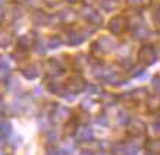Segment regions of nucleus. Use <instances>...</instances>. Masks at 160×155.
I'll return each instance as SVG.
<instances>
[{
  "instance_id": "6",
  "label": "nucleus",
  "mask_w": 160,
  "mask_h": 155,
  "mask_svg": "<svg viewBox=\"0 0 160 155\" xmlns=\"http://www.w3.org/2000/svg\"><path fill=\"white\" fill-rule=\"evenodd\" d=\"M147 127L144 124V121L141 120H132L129 121V124H128V135L132 136V138H140L146 133Z\"/></svg>"
},
{
  "instance_id": "26",
  "label": "nucleus",
  "mask_w": 160,
  "mask_h": 155,
  "mask_svg": "<svg viewBox=\"0 0 160 155\" xmlns=\"http://www.w3.org/2000/svg\"><path fill=\"white\" fill-rule=\"evenodd\" d=\"M47 45H49V49H58V47L62 45V38H59V37H52V38L49 40Z\"/></svg>"
},
{
  "instance_id": "15",
  "label": "nucleus",
  "mask_w": 160,
  "mask_h": 155,
  "mask_svg": "<svg viewBox=\"0 0 160 155\" xmlns=\"http://www.w3.org/2000/svg\"><path fill=\"white\" fill-rule=\"evenodd\" d=\"M147 97L148 95H147V91L144 88H138L135 91L126 92L125 95H123L125 100H132V101H142V100H147Z\"/></svg>"
},
{
  "instance_id": "1",
  "label": "nucleus",
  "mask_w": 160,
  "mask_h": 155,
  "mask_svg": "<svg viewBox=\"0 0 160 155\" xmlns=\"http://www.w3.org/2000/svg\"><path fill=\"white\" fill-rule=\"evenodd\" d=\"M116 47V41L107 35H102L97 41L91 44V51L94 54H103V53H110Z\"/></svg>"
},
{
  "instance_id": "28",
  "label": "nucleus",
  "mask_w": 160,
  "mask_h": 155,
  "mask_svg": "<svg viewBox=\"0 0 160 155\" xmlns=\"http://www.w3.org/2000/svg\"><path fill=\"white\" fill-rule=\"evenodd\" d=\"M112 154H113V155H125V146H123V145H116V146H113V149H112Z\"/></svg>"
},
{
  "instance_id": "18",
  "label": "nucleus",
  "mask_w": 160,
  "mask_h": 155,
  "mask_svg": "<svg viewBox=\"0 0 160 155\" xmlns=\"http://www.w3.org/2000/svg\"><path fill=\"white\" fill-rule=\"evenodd\" d=\"M148 34H150V31H148V28H147L146 25H141L138 28H134V31H132V37L135 40H138V41L146 40L148 37Z\"/></svg>"
},
{
  "instance_id": "42",
  "label": "nucleus",
  "mask_w": 160,
  "mask_h": 155,
  "mask_svg": "<svg viewBox=\"0 0 160 155\" xmlns=\"http://www.w3.org/2000/svg\"><path fill=\"white\" fill-rule=\"evenodd\" d=\"M71 3H78V2H81V0H69Z\"/></svg>"
},
{
  "instance_id": "32",
  "label": "nucleus",
  "mask_w": 160,
  "mask_h": 155,
  "mask_svg": "<svg viewBox=\"0 0 160 155\" xmlns=\"http://www.w3.org/2000/svg\"><path fill=\"white\" fill-rule=\"evenodd\" d=\"M10 123H3V124H2V129H0V132H2V133H3V135H9L10 133Z\"/></svg>"
},
{
  "instance_id": "43",
  "label": "nucleus",
  "mask_w": 160,
  "mask_h": 155,
  "mask_svg": "<svg viewBox=\"0 0 160 155\" xmlns=\"http://www.w3.org/2000/svg\"><path fill=\"white\" fill-rule=\"evenodd\" d=\"M3 3H5V0H0V6L3 5Z\"/></svg>"
},
{
  "instance_id": "27",
  "label": "nucleus",
  "mask_w": 160,
  "mask_h": 155,
  "mask_svg": "<svg viewBox=\"0 0 160 155\" xmlns=\"http://www.w3.org/2000/svg\"><path fill=\"white\" fill-rule=\"evenodd\" d=\"M103 102L107 104V106H113V104L116 102V97H113V95H110V94H109V95L104 94V95H103Z\"/></svg>"
},
{
  "instance_id": "5",
  "label": "nucleus",
  "mask_w": 160,
  "mask_h": 155,
  "mask_svg": "<svg viewBox=\"0 0 160 155\" xmlns=\"http://www.w3.org/2000/svg\"><path fill=\"white\" fill-rule=\"evenodd\" d=\"M87 88V83L84 81L82 76H79V75H73L68 79V82H66V89H68L71 94H77V92H81L84 91Z\"/></svg>"
},
{
  "instance_id": "2",
  "label": "nucleus",
  "mask_w": 160,
  "mask_h": 155,
  "mask_svg": "<svg viewBox=\"0 0 160 155\" xmlns=\"http://www.w3.org/2000/svg\"><path fill=\"white\" fill-rule=\"evenodd\" d=\"M81 16L85 21H88L90 24L96 25V26H102L103 24V16L98 13L96 9H92L91 6H85L81 9Z\"/></svg>"
},
{
  "instance_id": "17",
  "label": "nucleus",
  "mask_w": 160,
  "mask_h": 155,
  "mask_svg": "<svg viewBox=\"0 0 160 155\" xmlns=\"http://www.w3.org/2000/svg\"><path fill=\"white\" fill-rule=\"evenodd\" d=\"M146 149L151 155H160V139H150V141H147Z\"/></svg>"
},
{
  "instance_id": "31",
  "label": "nucleus",
  "mask_w": 160,
  "mask_h": 155,
  "mask_svg": "<svg viewBox=\"0 0 160 155\" xmlns=\"http://www.w3.org/2000/svg\"><path fill=\"white\" fill-rule=\"evenodd\" d=\"M144 72V68L142 66H135V68L131 69V76H138L141 73Z\"/></svg>"
},
{
  "instance_id": "38",
  "label": "nucleus",
  "mask_w": 160,
  "mask_h": 155,
  "mask_svg": "<svg viewBox=\"0 0 160 155\" xmlns=\"http://www.w3.org/2000/svg\"><path fill=\"white\" fill-rule=\"evenodd\" d=\"M85 89H87L88 92H94V91H97V87H94V85H88Z\"/></svg>"
},
{
  "instance_id": "16",
  "label": "nucleus",
  "mask_w": 160,
  "mask_h": 155,
  "mask_svg": "<svg viewBox=\"0 0 160 155\" xmlns=\"http://www.w3.org/2000/svg\"><path fill=\"white\" fill-rule=\"evenodd\" d=\"M22 75L27 79H35L40 75V66L38 64H29L22 70Z\"/></svg>"
},
{
  "instance_id": "8",
  "label": "nucleus",
  "mask_w": 160,
  "mask_h": 155,
  "mask_svg": "<svg viewBox=\"0 0 160 155\" xmlns=\"http://www.w3.org/2000/svg\"><path fill=\"white\" fill-rule=\"evenodd\" d=\"M22 13H24V9L19 5H9L3 10V18L8 21H15L19 16H22Z\"/></svg>"
},
{
  "instance_id": "29",
  "label": "nucleus",
  "mask_w": 160,
  "mask_h": 155,
  "mask_svg": "<svg viewBox=\"0 0 160 155\" xmlns=\"http://www.w3.org/2000/svg\"><path fill=\"white\" fill-rule=\"evenodd\" d=\"M126 3L132 7H141L144 5V0H126Z\"/></svg>"
},
{
  "instance_id": "7",
  "label": "nucleus",
  "mask_w": 160,
  "mask_h": 155,
  "mask_svg": "<svg viewBox=\"0 0 160 155\" xmlns=\"http://www.w3.org/2000/svg\"><path fill=\"white\" fill-rule=\"evenodd\" d=\"M37 41H38V37H37V34H35L34 31H29L28 34L21 35L19 38H18V45L27 50V49H29V47L35 45V44H37Z\"/></svg>"
},
{
  "instance_id": "39",
  "label": "nucleus",
  "mask_w": 160,
  "mask_h": 155,
  "mask_svg": "<svg viewBox=\"0 0 160 155\" xmlns=\"http://www.w3.org/2000/svg\"><path fill=\"white\" fill-rule=\"evenodd\" d=\"M153 130H154L156 133H160V124L159 123H154V124H153Z\"/></svg>"
},
{
  "instance_id": "30",
  "label": "nucleus",
  "mask_w": 160,
  "mask_h": 155,
  "mask_svg": "<svg viewBox=\"0 0 160 155\" xmlns=\"http://www.w3.org/2000/svg\"><path fill=\"white\" fill-rule=\"evenodd\" d=\"M35 47V51H37V53L38 54H43V53H46V47H44V44L41 43V41H37V44H35L34 45Z\"/></svg>"
},
{
  "instance_id": "12",
  "label": "nucleus",
  "mask_w": 160,
  "mask_h": 155,
  "mask_svg": "<svg viewBox=\"0 0 160 155\" xmlns=\"http://www.w3.org/2000/svg\"><path fill=\"white\" fill-rule=\"evenodd\" d=\"M69 116H71L69 108H66V107H54L53 113H52V120L54 123H59V121L68 120Z\"/></svg>"
},
{
  "instance_id": "21",
  "label": "nucleus",
  "mask_w": 160,
  "mask_h": 155,
  "mask_svg": "<svg viewBox=\"0 0 160 155\" xmlns=\"http://www.w3.org/2000/svg\"><path fill=\"white\" fill-rule=\"evenodd\" d=\"M100 6H102V9L104 10V12H112V10L118 9L119 2H118V0H102Z\"/></svg>"
},
{
  "instance_id": "14",
  "label": "nucleus",
  "mask_w": 160,
  "mask_h": 155,
  "mask_svg": "<svg viewBox=\"0 0 160 155\" xmlns=\"http://www.w3.org/2000/svg\"><path fill=\"white\" fill-rule=\"evenodd\" d=\"M146 104H147V110L150 113L159 111L160 110V94H151V95H148L146 100Z\"/></svg>"
},
{
  "instance_id": "41",
  "label": "nucleus",
  "mask_w": 160,
  "mask_h": 155,
  "mask_svg": "<svg viewBox=\"0 0 160 155\" xmlns=\"http://www.w3.org/2000/svg\"><path fill=\"white\" fill-rule=\"evenodd\" d=\"M25 2H27L29 6H32V5H35V2H37V0H25Z\"/></svg>"
},
{
  "instance_id": "13",
  "label": "nucleus",
  "mask_w": 160,
  "mask_h": 155,
  "mask_svg": "<svg viewBox=\"0 0 160 155\" xmlns=\"http://www.w3.org/2000/svg\"><path fill=\"white\" fill-rule=\"evenodd\" d=\"M59 21L65 25H72L75 21H77V12L72 9H63L60 13H59Z\"/></svg>"
},
{
  "instance_id": "10",
  "label": "nucleus",
  "mask_w": 160,
  "mask_h": 155,
  "mask_svg": "<svg viewBox=\"0 0 160 155\" xmlns=\"http://www.w3.org/2000/svg\"><path fill=\"white\" fill-rule=\"evenodd\" d=\"M85 38H87V32H84V31H69L66 35V43L69 45H78Z\"/></svg>"
},
{
  "instance_id": "3",
  "label": "nucleus",
  "mask_w": 160,
  "mask_h": 155,
  "mask_svg": "<svg viewBox=\"0 0 160 155\" xmlns=\"http://www.w3.org/2000/svg\"><path fill=\"white\" fill-rule=\"evenodd\" d=\"M128 19L123 18V16H113L110 21H109V31L112 34L119 35L122 34L126 28H128Z\"/></svg>"
},
{
  "instance_id": "34",
  "label": "nucleus",
  "mask_w": 160,
  "mask_h": 155,
  "mask_svg": "<svg viewBox=\"0 0 160 155\" xmlns=\"http://www.w3.org/2000/svg\"><path fill=\"white\" fill-rule=\"evenodd\" d=\"M153 19H154V22L160 24V6H157V7L154 9V13H153Z\"/></svg>"
},
{
  "instance_id": "35",
  "label": "nucleus",
  "mask_w": 160,
  "mask_h": 155,
  "mask_svg": "<svg viewBox=\"0 0 160 155\" xmlns=\"http://www.w3.org/2000/svg\"><path fill=\"white\" fill-rule=\"evenodd\" d=\"M151 85H153V88L159 89V88H160V76H154V78H153V82H151Z\"/></svg>"
},
{
  "instance_id": "40",
  "label": "nucleus",
  "mask_w": 160,
  "mask_h": 155,
  "mask_svg": "<svg viewBox=\"0 0 160 155\" xmlns=\"http://www.w3.org/2000/svg\"><path fill=\"white\" fill-rule=\"evenodd\" d=\"M97 123L98 124H106V119H104V116H100V119H97Z\"/></svg>"
},
{
  "instance_id": "11",
  "label": "nucleus",
  "mask_w": 160,
  "mask_h": 155,
  "mask_svg": "<svg viewBox=\"0 0 160 155\" xmlns=\"http://www.w3.org/2000/svg\"><path fill=\"white\" fill-rule=\"evenodd\" d=\"M44 69L47 70V73H49L50 76H58V75H60V73L63 72L62 64L59 63L56 59H50V60H47V62L44 63Z\"/></svg>"
},
{
  "instance_id": "19",
  "label": "nucleus",
  "mask_w": 160,
  "mask_h": 155,
  "mask_svg": "<svg viewBox=\"0 0 160 155\" xmlns=\"http://www.w3.org/2000/svg\"><path fill=\"white\" fill-rule=\"evenodd\" d=\"M85 64H87V57H85V54L79 53L77 54L72 60V66L73 69H77V70H81L82 68H85Z\"/></svg>"
},
{
  "instance_id": "22",
  "label": "nucleus",
  "mask_w": 160,
  "mask_h": 155,
  "mask_svg": "<svg viewBox=\"0 0 160 155\" xmlns=\"http://www.w3.org/2000/svg\"><path fill=\"white\" fill-rule=\"evenodd\" d=\"M78 139L81 142H90L92 139V130L90 127H82L78 133Z\"/></svg>"
},
{
  "instance_id": "44",
  "label": "nucleus",
  "mask_w": 160,
  "mask_h": 155,
  "mask_svg": "<svg viewBox=\"0 0 160 155\" xmlns=\"http://www.w3.org/2000/svg\"><path fill=\"white\" fill-rule=\"evenodd\" d=\"M0 19H2V18H0Z\"/></svg>"
},
{
  "instance_id": "25",
  "label": "nucleus",
  "mask_w": 160,
  "mask_h": 155,
  "mask_svg": "<svg viewBox=\"0 0 160 155\" xmlns=\"http://www.w3.org/2000/svg\"><path fill=\"white\" fill-rule=\"evenodd\" d=\"M75 132H77V121L71 120L68 124L65 126V133H66V135H73Z\"/></svg>"
},
{
  "instance_id": "9",
  "label": "nucleus",
  "mask_w": 160,
  "mask_h": 155,
  "mask_svg": "<svg viewBox=\"0 0 160 155\" xmlns=\"http://www.w3.org/2000/svg\"><path fill=\"white\" fill-rule=\"evenodd\" d=\"M31 21H32V24L37 25V26H43V25H49L50 22V16L44 10H34L32 15H31Z\"/></svg>"
},
{
  "instance_id": "33",
  "label": "nucleus",
  "mask_w": 160,
  "mask_h": 155,
  "mask_svg": "<svg viewBox=\"0 0 160 155\" xmlns=\"http://www.w3.org/2000/svg\"><path fill=\"white\" fill-rule=\"evenodd\" d=\"M44 2H46V5L50 6V7H56V6H59L62 3L63 0H44Z\"/></svg>"
},
{
  "instance_id": "4",
  "label": "nucleus",
  "mask_w": 160,
  "mask_h": 155,
  "mask_svg": "<svg viewBox=\"0 0 160 155\" xmlns=\"http://www.w3.org/2000/svg\"><path fill=\"white\" fill-rule=\"evenodd\" d=\"M156 59H157V56H156V51L151 45H142L138 51V60L146 66L153 64L156 62Z\"/></svg>"
},
{
  "instance_id": "24",
  "label": "nucleus",
  "mask_w": 160,
  "mask_h": 155,
  "mask_svg": "<svg viewBox=\"0 0 160 155\" xmlns=\"http://www.w3.org/2000/svg\"><path fill=\"white\" fill-rule=\"evenodd\" d=\"M16 60H22V59H27L28 57V53H27V50L22 49V47H18V49L13 51V54H12Z\"/></svg>"
},
{
  "instance_id": "37",
  "label": "nucleus",
  "mask_w": 160,
  "mask_h": 155,
  "mask_svg": "<svg viewBox=\"0 0 160 155\" xmlns=\"http://www.w3.org/2000/svg\"><path fill=\"white\" fill-rule=\"evenodd\" d=\"M91 104H92L91 100H85V101L82 102V108H90V107H91Z\"/></svg>"
},
{
  "instance_id": "36",
  "label": "nucleus",
  "mask_w": 160,
  "mask_h": 155,
  "mask_svg": "<svg viewBox=\"0 0 160 155\" xmlns=\"http://www.w3.org/2000/svg\"><path fill=\"white\" fill-rule=\"evenodd\" d=\"M128 120H129V119H128V114H126V113H122V114H121V119H119V121H121V123H126Z\"/></svg>"
},
{
  "instance_id": "20",
  "label": "nucleus",
  "mask_w": 160,
  "mask_h": 155,
  "mask_svg": "<svg viewBox=\"0 0 160 155\" xmlns=\"http://www.w3.org/2000/svg\"><path fill=\"white\" fill-rule=\"evenodd\" d=\"M10 44H12V34L9 31L0 29V47L5 49V47H9Z\"/></svg>"
},
{
  "instance_id": "23",
  "label": "nucleus",
  "mask_w": 160,
  "mask_h": 155,
  "mask_svg": "<svg viewBox=\"0 0 160 155\" xmlns=\"http://www.w3.org/2000/svg\"><path fill=\"white\" fill-rule=\"evenodd\" d=\"M49 91L52 94H58V95H65V88L58 82H52L49 85Z\"/></svg>"
}]
</instances>
